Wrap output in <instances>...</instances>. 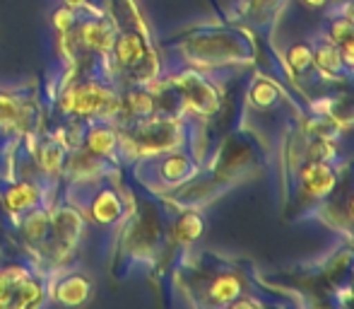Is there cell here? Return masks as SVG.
<instances>
[{"instance_id":"1","label":"cell","mask_w":354,"mask_h":309,"mask_svg":"<svg viewBox=\"0 0 354 309\" xmlns=\"http://www.w3.org/2000/svg\"><path fill=\"white\" fill-rule=\"evenodd\" d=\"M61 112L66 116H82L97 118V121H109V118L121 114V97L111 92L99 80H82L63 92Z\"/></svg>"},{"instance_id":"2","label":"cell","mask_w":354,"mask_h":309,"mask_svg":"<svg viewBox=\"0 0 354 309\" xmlns=\"http://www.w3.org/2000/svg\"><path fill=\"white\" fill-rule=\"evenodd\" d=\"M178 121L171 116H145L136 118L131 128L123 131V143L136 154H162L178 145Z\"/></svg>"},{"instance_id":"3","label":"cell","mask_w":354,"mask_h":309,"mask_svg":"<svg viewBox=\"0 0 354 309\" xmlns=\"http://www.w3.org/2000/svg\"><path fill=\"white\" fill-rule=\"evenodd\" d=\"M84 234V218L77 208L63 206L51 213V237L48 247L56 258H66L77 249L80 239Z\"/></svg>"},{"instance_id":"4","label":"cell","mask_w":354,"mask_h":309,"mask_svg":"<svg viewBox=\"0 0 354 309\" xmlns=\"http://www.w3.org/2000/svg\"><path fill=\"white\" fill-rule=\"evenodd\" d=\"M174 89L178 92V99L183 107L193 109L198 114H212L217 109V94H214L212 85L205 82L198 76H183L174 80Z\"/></svg>"},{"instance_id":"5","label":"cell","mask_w":354,"mask_h":309,"mask_svg":"<svg viewBox=\"0 0 354 309\" xmlns=\"http://www.w3.org/2000/svg\"><path fill=\"white\" fill-rule=\"evenodd\" d=\"M48 292H51L53 302H58V305L80 307L92 297V281L80 271L66 273V276L58 278L56 285H53Z\"/></svg>"},{"instance_id":"6","label":"cell","mask_w":354,"mask_h":309,"mask_svg":"<svg viewBox=\"0 0 354 309\" xmlns=\"http://www.w3.org/2000/svg\"><path fill=\"white\" fill-rule=\"evenodd\" d=\"M147 53H149V46H147V42H145V37L138 32H133V29L131 32L116 34V39H113V44H111L113 61H116V66L126 73L131 71L136 63H140Z\"/></svg>"},{"instance_id":"7","label":"cell","mask_w":354,"mask_h":309,"mask_svg":"<svg viewBox=\"0 0 354 309\" xmlns=\"http://www.w3.org/2000/svg\"><path fill=\"white\" fill-rule=\"evenodd\" d=\"M75 34H77L80 46L94 53H109L113 39H116V32L106 19H84V22L75 24Z\"/></svg>"},{"instance_id":"8","label":"cell","mask_w":354,"mask_h":309,"mask_svg":"<svg viewBox=\"0 0 354 309\" xmlns=\"http://www.w3.org/2000/svg\"><path fill=\"white\" fill-rule=\"evenodd\" d=\"M121 145V133H116L106 121H99L87 128L82 141V150H87L94 157H111Z\"/></svg>"},{"instance_id":"9","label":"cell","mask_w":354,"mask_h":309,"mask_svg":"<svg viewBox=\"0 0 354 309\" xmlns=\"http://www.w3.org/2000/svg\"><path fill=\"white\" fill-rule=\"evenodd\" d=\"M19 232H22L24 242L29 247H44V244H48V237H51V211L37 206L32 211L22 213Z\"/></svg>"},{"instance_id":"10","label":"cell","mask_w":354,"mask_h":309,"mask_svg":"<svg viewBox=\"0 0 354 309\" xmlns=\"http://www.w3.org/2000/svg\"><path fill=\"white\" fill-rule=\"evenodd\" d=\"M121 213H123L121 196H118L113 188H102V191H97L87 208V215L92 218V222H97V225H102V227L113 225V222L121 218Z\"/></svg>"},{"instance_id":"11","label":"cell","mask_w":354,"mask_h":309,"mask_svg":"<svg viewBox=\"0 0 354 309\" xmlns=\"http://www.w3.org/2000/svg\"><path fill=\"white\" fill-rule=\"evenodd\" d=\"M39 203H41V188L32 182H17L3 193V208L12 215H22Z\"/></svg>"},{"instance_id":"12","label":"cell","mask_w":354,"mask_h":309,"mask_svg":"<svg viewBox=\"0 0 354 309\" xmlns=\"http://www.w3.org/2000/svg\"><path fill=\"white\" fill-rule=\"evenodd\" d=\"M301 184L311 196H328L335 186V174L321 159H313L304 167L301 172Z\"/></svg>"},{"instance_id":"13","label":"cell","mask_w":354,"mask_h":309,"mask_svg":"<svg viewBox=\"0 0 354 309\" xmlns=\"http://www.w3.org/2000/svg\"><path fill=\"white\" fill-rule=\"evenodd\" d=\"M154 112H157V97L149 94L147 89L133 87L121 97V114H126V116L145 118L152 116Z\"/></svg>"},{"instance_id":"14","label":"cell","mask_w":354,"mask_h":309,"mask_svg":"<svg viewBox=\"0 0 354 309\" xmlns=\"http://www.w3.org/2000/svg\"><path fill=\"white\" fill-rule=\"evenodd\" d=\"M44 297H46V288H44V283L32 273V276L24 278L22 283H17V285L12 288L10 307H15V309L37 307V305H41V302H44Z\"/></svg>"},{"instance_id":"15","label":"cell","mask_w":354,"mask_h":309,"mask_svg":"<svg viewBox=\"0 0 354 309\" xmlns=\"http://www.w3.org/2000/svg\"><path fill=\"white\" fill-rule=\"evenodd\" d=\"M193 172V164L186 154L181 152H169L159 159V177L167 184H178L183 179H188Z\"/></svg>"},{"instance_id":"16","label":"cell","mask_w":354,"mask_h":309,"mask_svg":"<svg viewBox=\"0 0 354 309\" xmlns=\"http://www.w3.org/2000/svg\"><path fill=\"white\" fill-rule=\"evenodd\" d=\"M37 164L46 177H56V174H61L63 167H66V148L58 141H46L39 148Z\"/></svg>"},{"instance_id":"17","label":"cell","mask_w":354,"mask_h":309,"mask_svg":"<svg viewBox=\"0 0 354 309\" xmlns=\"http://www.w3.org/2000/svg\"><path fill=\"white\" fill-rule=\"evenodd\" d=\"M24 104L15 94L0 92V133L8 136L12 131H19V118H22Z\"/></svg>"},{"instance_id":"18","label":"cell","mask_w":354,"mask_h":309,"mask_svg":"<svg viewBox=\"0 0 354 309\" xmlns=\"http://www.w3.org/2000/svg\"><path fill=\"white\" fill-rule=\"evenodd\" d=\"M239 292H241V283H239V278L232 276V273L219 276L210 285V297L217 305H229V302H234L239 297Z\"/></svg>"},{"instance_id":"19","label":"cell","mask_w":354,"mask_h":309,"mask_svg":"<svg viewBox=\"0 0 354 309\" xmlns=\"http://www.w3.org/2000/svg\"><path fill=\"white\" fill-rule=\"evenodd\" d=\"M174 234H176L178 242H196L203 234V218L198 213H186V215L178 218L176 227H174Z\"/></svg>"},{"instance_id":"20","label":"cell","mask_w":354,"mask_h":309,"mask_svg":"<svg viewBox=\"0 0 354 309\" xmlns=\"http://www.w3.org/2000/svg\"><path fill=\"white\" fill-rule=\"evenodd\" d=\"M316 63L323 73H337L342 68V53L340 48H335L333 44H326L316 51Z\"/></svg>"},{"instance_id":"21","label":"cell","mask_w":354,"mask_h":309,"mask_svg":"<svg viewBox=\"0 0 354 309\" xmlns=\"http://www.w3.org/2000/svg\"><path fill=\"white\" fill-rule=\"evenodd\" d=\"M277 99V87L268 80H258L256 87H253V102L261 104V107H270Z\"/></svg>"},{"instance_id":"22","label":"cell","mask_w":354,"mask_h":309,"mask_svg":"<svg viewBox=\"0 0 354 309\" xmlns=\"http://www.w3.org/2000/svg\"><path fill=\"white\" fill-rule=\"evenodd\" d=\"M311 61H313V53L306 44H294L289 48V63H292L294 71H304V68L311 66Z\"/></svg>"},{"instance_id":"23","label":"cell","mask_w":354,"mask_h":309,"mask_svg":"<svg viewBox=\"0 0 354 309\" xmlns=\"http://www.w3.org/2000/svg\"><path fill=\"white\" fill-rule=\"evenodd\" d=\"M53 24H56V29L58 32H71V29L77 24V19H75V12H73V8H61V10H56V15H53Z\"/></svg>"},{"instance_id":"24","label":"cell","mask_w":354,"mask_h":309,"mask_svg":"<svg viewBox=\"0 0 354 309\" xmlns=\"http://www.w3.org/2000/svg\"><path fill=\"white\" fill-rule=\"evenodd\" d=\"M10 297H12V285L8 283L3 268H0V307H10Z\"/></svg>"},{"instance_id":"25","label":"cell","mask_w":354,"mask_h":309,"mask_svg":"<svg viewBox=\"0 0 354 309\" xmlns=\"http://www.w3.org/2000/svg\"><path fill=\"white\" fill-rule=\"evenodd\" d=\"M345 19H350V22L354 24V0L350 5H347V10H345Z\"/></svg>"},{"instance_id":"26","label":"cell","mask_w":354,"mask_h":309,"mask_svg":"<svg viewBox=\"0 0 354 309\" xmlns=\"http://www.w3.org/2000/svg\"><path fill=\"white\" fill-rule=\"evenodd\" d=\"M306 3H308V5H323L326 0H306Z\"/></svg>"},{"instance_id":"27","label":"cell","mask_w":354,"mask_h":309,"mask_svg":"<svg viewBox=\"0 0 354 309\" xmlns=\"http://www.w3.org/2000/svg\"><path fill=\"white\" fill-rule=\"evenodd\" d=\"M350 211H352V215H354V198H352V206H350Z\"/></svg>"}]
</instances>
